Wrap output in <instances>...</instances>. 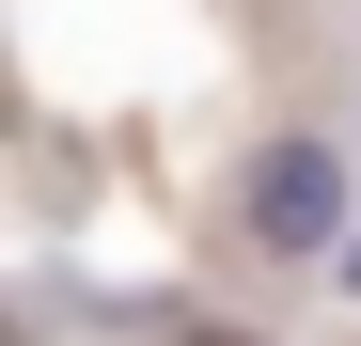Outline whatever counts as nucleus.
<instances>
[{
    "instance_id": "nucleus-1",
    "label": "nucleus",
    "mask_w": 361,
    "mask_h": 346,
    "mask_svg": "<svg viewBox=\"0 0 361 346\" xmlns=\"http://www.w3.org/2000/svg\"><path fill=\"white\" fill-rule=\"evenodd\" d=\"M235 237H252L267 268H330V252L361 237V173H345V142H314V126L252 142V157H235Z\"/></svg>"
}]
</instances>
